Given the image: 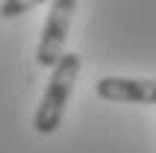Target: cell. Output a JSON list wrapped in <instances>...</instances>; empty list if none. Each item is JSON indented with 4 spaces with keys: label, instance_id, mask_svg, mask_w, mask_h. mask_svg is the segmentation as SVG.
I'll return each mask as SVG.
<instances>
[{
    "label": "cell",
    "instance_id": "obj_2",
    "mask_svg": "<svg viewBox=\"0 0 156 153\" xmlns=\"http://www.w3.org/2000/svg\"><path fill=\"white\" fill-rule=\"evenodd\" d=\"M74 12H77V0H53L50 15H47L44 30H41V38H38V50H35V59L41 68H53L62 59Z\"/></svg>",
    "mask_w": 156,
    "mask_h": 153
},
{
    "label": "cell",
    "instance_id": "obj_1",
    "mask_svg": "<svg viewBox=\"0 0 156 153\" xmlns=\"http://www.w3.org/2000/svg\"><path fill=\"white\" fill-rule=\"evenodd\" d=\"M80 68H83V59H80L77 53H62V59L53 65V76H50V83H47V88H44V97L38 103V109H35V118H33L35 133L50 136L53 130H59Z\"/></svg>",
    "mask_w": 156,
    "mask_h": 153
},
{
    "label": "cell",
    "instance_id": "obj_4",
    "mask_svg": "<svg viewBox=\"0 0 156 153\" xmlns=\"http://www.w3.org/2000/svg\"><path fill=\"white\" fill-rule=\"evenodd\" d=\"M41 3H47V0H3L0 3V18H18L30 9L41 6Z\"/></svg>",
    "mask_w": 156,
    "mask_h": 153
},
{
    "label": "cell",
    "instance_id": "obj_3",
    "mask_svg": "<svg viewBox=\"0 0 156 153\" xmlns=\"http://www.w3.org/2000/svg\"><path fill=\"white\" fill-rule=\"evenodd\" d=\"M97 97L112 103H156V80L103 76L97 83Z\"/></svg>",
    "mask_w": 156,
    "mask_h": 153
}]
</instances>
